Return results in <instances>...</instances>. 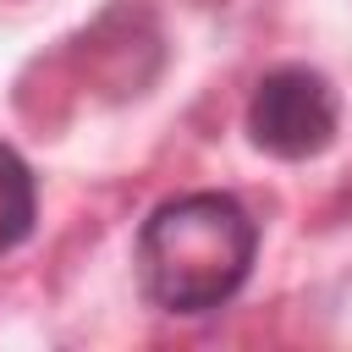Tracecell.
I'll list each match as a JSON object with an SVG mask.
<instances>
[{
	"mask_svg": "<svg viewBox=\"0 0 352 352\" xmlns=\"http://www.w3.org/2000/svg\"><path fill=\"white\" fill-rule=\"evenodd\" d=\"M258 220L231 192L165 198L138 231V280L165 314H214L253 270Z\"/></svg>",
	"mask_w": 352,
	"mask_h": 352,
	"instance_id": "6da1fadb",
	"label": "cell"
},
{
	"mask_svg": "<svg viewBox=\"0 0 352 352\" xmlns=\"http://www.w3.org/2000/svg\"><path fill=\"white\" fill-rule=\"evenodd\" d=\"M248 138L275 160H314L336 143V88L308 66H275L253 82L248 99Z\"/></svg>",
	"mask_w": 352,
	"mask_h": 352,
	"instance_id": "7a4b0ae2",
	"label": "cell"
},
{
	"mask_svg": "<svg viewBox=\"0 0 352 352\" xmlns=\"http://www.w3.org/2000/svg\"><path fill=\"white\" fill-rule=\"evenodd\" d=\"M33 220H38V187H33V170L16 148L0 143V253L22 248L33 236Z\"/></svg>",
	"mask_w": 352,
	"mask_h": 352,
	"instance_id": "3957f363",
	"label": "cell"
}]
</instances>
